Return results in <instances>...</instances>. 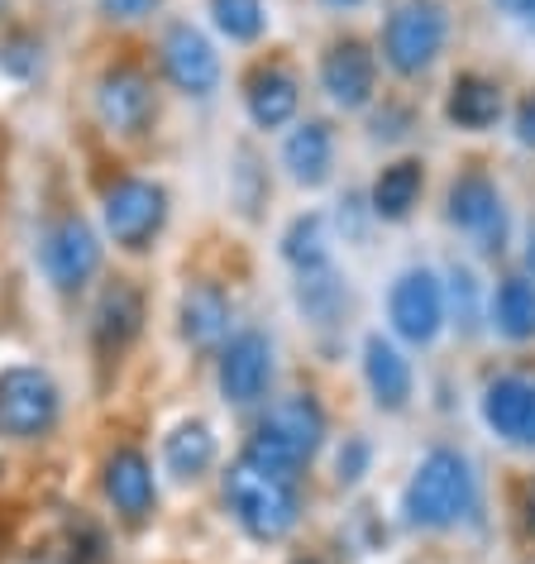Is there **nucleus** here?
I'll return each instance as SVG.
<instances>
[{"mask_svg":"<svg viewBox=\"0 0 535 564\" xmlns=\"http://www.w3.org/2000/svg\"><path fill=\"white\" fill-rule=\"evenodd\" d=\"M320 91L340 110H363L378 96V58L363 39H335L320 53Z\"/></svg>","mask_w":535,"mask_h":564,"instance_id":"15","label":"nucleus"},{"mask_svg":"<svg viewBox=\"0 0 535 564\" xmlns=\"http://www.w3.org/2000/svg\"><path fill=\"white\" fill-rule=\"evenodd\" d=\"M387 321L406 345H435L445 330V282L430 268H406L387 292Z\"/></svg>","mask_w":535,"mask_h":564,"instance_id":"13","label":"nucleus"},{"mask_svg":"<svg viewBox=\"0 0 535 564\" xmlns=\"http://www.w3.org/2000/svg\"><path fill=\"white\" fill-rule=\"evenodd\" d=\"M292 564H320L316 555H302V560H292Z\"/></svg>","mask_w":535,"mask_h":564,"instance_id":"37","label":"nucleus"},{"mask_svg":"<svg viewBox=\"0 0 535 564\" xmlns=\"http://www.w3.org/2000/svg\"><path fill=\"white\" fill-rule=\"evenodd\" d=\"M512 130H516L521 144L535 149V91L521 96V106H516V116H512Z\"/></svg>","mask_w":535,"mask_h":564,"instance_id":"33","label":"nucleus"},{"mask_svg":"<svg viewBox=\"0 0 535 564\" xmlns=\"http://www.w3.org/2000/svg\"><path fill=\"white\" fill-rule=\"evenodd\" d=\"M492 326L516 345L535 340V278L512 273L498 282V292H492Z\"/></svg>","mask_w":535,"mask_h":564,"instance_id":"25","label":"nucleus"},{"mask_svg":"<svg viewBox=\"0 0 535 564\" xmlns=\"http://www.w3.org/2000/svg\"><path fill=\"white\" fill-rule=\"evenodd\" d=\"M216 455H220L216 431H210L201 416H182L177 426L163 435V474L173 478L177 488L201 484V478L216 469Z\"/></svg>","mask_w":535,"mask_h":564,"instance_id":"20","label":"nucleus"},{"mask_svg":"<svg viewBox=\"0 0 535 564\" xmlns=\"http://www.w3.org/2000/svg\"><path fill=\"white\" fill-rule=\"evenodd\" d=\"M149 321V297L134 278H116L101 288V297L91 306V355L96 364H120L144 335Z\"/></svg>","mask_w":535,"mask_h":564,"instance_id":"11","label":"nucleus"},{"mask_svg":"<svg viewBox=\"0 0 535 564\" xmlns=\"http://www.w3.org/2000/svg\"><path fill=\"white\" fill-rule=\"evenodd\" d=\"M283 259L292 273H306V268H320L330 263V230H326V216H297L283 230Z\"/></svg>","mask_w":535,"mask_h":564,"instance_id":"26","label":"nucleus"},{"mask_svg":"<svg viewBox=\"0 0 535 564\" xmlns=\"http://www.w3.org/2000/svg\"><path fill=\"white\" fill-rule=\"evenodd\" d=\"M483 421L498 441L516 449H535V378L498 373L483 388Z\"/></svg>","mask_w":535,"mask_h":564,"instance_id":"17","label":"nucleus"},{"mask_svg":"<svg viewBox=\"0 0 535 564\" xmlns=\"http://www.w3.org/2000/svg\"><path fill=\"white\" fill-rule=\"evenodd\" d=\"M163 0H96V15L110 24H139L149 15H159Z\"/></svg>","mask_w":535,"mask_h":564,"instance_id":"32","label":"nucleus"},{"mask_svg":"<svg viewBox=\"0 0 535 564\" xmlns=\"http://www.w3.org/2000/svg\"><path fill=\"white\" fill-rule=\"evenodd\" d=\"M445 120L455 130H469V134H483L502 120V87L478 73H459L455 87L445 96Z\"/></svg>","mask_w":535,"mask_h":564,"instance_id":"22","label":"nucleus"},{"mask_svg":"<svg viewBox=\"0 0 535 564\" xmlns=\"http://www.w3.org/2000/svg\"><path fill=\"white\" fill-rule=\"evenodd\" d=\"M177 335L187 349L216 355L234 335V297L216 278H192L177 297Z\"/></svg>","mask_w":535,"mask_h":564,"instance_id":"14","label":"nucleus"},{"mask_svg":"<svg viewBox=\"0 0 535 564\" xmlns=\"http://www.w3.org/2000/svg\"><path fill=\"white\" fill-rule=\"evenodd\" d=\"M363 383H369L378 412H406V402H412V392H416L412 359H406L387 335H369V340H363Z\"/></svg>","mask_w":535,"mask_h":564,"instance_id":"19","label":"nucleus"},{"mask_svg":"<svg viewBox=\"0 0 535 564\" xmlns=\"http://www.w3.org/2000/svg\"><path fill=\"white\" fill-rule=\"evenodd\" d=\"M421 192H426V163L421 159H397L387 163L383 173H378L373 192H369V210L378 220H406L421 202Z\"/></svg>","mask_w":535,"mask_h":564,"instance_id":"24","label":"nucleus"},{"mask_svg":"<svg viewBox=\"0 0 535 564\" xmlns=\"http://www.w3.org/2000/svg\"><path fill=\"white\" fill-rule=\"evenodd\" d=\"M478 278L469 273V268H449V292H445V306H455V326H463V330H478V321H483V312H478Z\"/></svg>","mask_w":535,"mask_h":564,"instance_id":"30","label":"nucleus"},{"mask_svg":"<svg viewBox=\"0 0 535 564\" xmlns=\"http://www.w3.org/2000/svg\"><path fill=\"white\" fill-rule=\"evenodd\" d=\"M101 492L124 527H149L159 517V474H153V459L130 441L101 459Z\"/></svg>","mask_w":535,"mask_h":564,"instance_id":"9","label":"nucleus"},{"mask_svg":"<svg viewBox=\"0 0 535 564\" xmlns=\"http://www.w3.org/2000/svg\"><path fill=\"white\" fill-rule=\"evenodd\" d=\"M449 44V15L440 0H397L383 20V63L397 77H426Z\"/></svg>","mask_w":535,"mask_h":564,"instance_id":"6","label":"nucleus"},{"mask_svg":"<svg viewBox=\"0 0 535 564\" xmlns=\"http://www.w3.org/2000/svg\"><path fill=\"white\" fill-rule=\"evenodd\" d=\"M163 82L187 101H210L220 91V53L192 20H173L159 39Z\"/></svg>","mask_w":535,"mask_h":564,"instance_id":"8","label":"nucleus"},{"mask_svg":"<svg viewBox=\"0 0 535 564\" xmlns=\"http://www.w3.org/2000/svg\"><path fill=\"white\" fill-rule=\"evenodd\" d=\"M473 502H478L473 469H469V459L449 445L426 449L416 474L406 478V488H402V517H406V527H416V531L459 527V521L473 512Z\"/></svg>","mask_w":535,"mask_h":564,"instance_id":"2","label":"nucleus"},{"mask_svg":"<svg viewBox=\"0 0 535 564\" xmlns=\"http://www.w3.org/2000/svg\"><path fill=\"white\" fill-rule=\"evenodd\" d=\"M369 464H373V445L363 441V435H349V441L340 445V455H335V478L349 488L369 474Z\"/></svg>","mask_w":535,"mask_h":564,"instance_id":"31","label":"nucleus"},{"mask_svg":"<svg viewBox=\"0 0 535 564\" xmlns=\"http://www.w3.org/2000/svg\"><path fill=\"white\" fill-rule=\"evenodd\" d=\"M230 196H234V206H239V216H259V206L268 202V167L263 159L253 153L249 144H239L234 149V163H230Z\"/></svg>","mask_w":535,"mask_h":564,"instance_id":"28","label":"nucleus"},{"mask_svg":"<svg viewBox=\"0 0 535 564\" xmlns=\"http://www.w3.org/2000/svg\"><path fill=\"white\" fill-rule=\"evenodd\" d=\"M167 216H173V196L159 177L120 173L101 192V235L120 253H149L163 239Z\"/></svg>","mask_w":535,"mask_h":564,"instance_id":"3","label":"nucleus"},{"mask_svg":"<svg viewBox=\"0 0 535 564\" xmlns=\"http://www.w3.org/2000/svg\"><path fill=\"white\" fill-rule=\"evenodd\" d=\"M206 15L216 24V34L230 39V44H259L268 30L263 0H206Z\"/></svg>","mask_w":535,"mask_h":564,"instance_id":"27","label":"nucleus"},{"mask_svg":"<svg viewBox=\"0 0 535 564\" xmlns=\"http://www.w3.org/2000/svg\"><path fill=\"white\" fill-rule=\"evenodd\" d=\"M44 39H39L34 30H10L0 34V77L10 82H34L39 73H44Z\"/></svg>","mask_w":535,"mask_h":564,"instance_id":"29","label":"nucleus"},{"mask_svg":"<svg viewBox=\"0 0 535 564\" xmlns=\"http://www.w3.org/2000/svg\"><path fill=\"white\" fill-rule=\"evenodd\" d=\"M63 421V388L44 364H6L0 369V441L39 445Z\"/></svg>","mask_w":535,"mask_h":564,"instance_id":"5","label":"nucleus"},{"mask_svg":"<svg viewBox=\"0 0 535 564\" xmlns=\"http://www.w3.org/2000/svg\"><path fill=\"white\" fill-rule=\"evenodd\" d=\"M320 6H330V10H354V6H363V0H320Z\"/></svg>","mask_w":535,"mask_h":564,"instance_id":"36","label":"nucleus"},{"mask_svg":"<svg viewBox=\"0 0 535 564\" xmlns=\"http://www.w3.org/2000/svg\"><path fill=\"white\" fill-rule=\"evenodd\" d=\"M526 527L535 531V484L526 488Z\"/></svg>","mask_w":535,"mask_h":564,"instance_id":"35","label":"nucleus"},{"mask_svg":"<svg viewBox=\"0 0 535 564\" xmlns=\"http://www.w3.org/2000/svg\"><path fill=\"white\" fill-rule=\"evenodd\" d=\"M0 15H6V0H0Z\"/></svg>","mask_w":535,"mask_h":564,"instance_id":"38","label":"nucleus"},{"mask_svg":"<svg viewBox=\"0 0 535 564\" xmlns=\"http://www.w3.org/2000/svg\"><path fill=\"white\" fill-rule=\"evenodd\" d=\"M253 431L273 435V441L283 445L287 455L306 469V464H312V459L320 455V445H326L330 421H326V406L316 402V392H292V398H283V402L268 406L263 421H259Z\"/></svg>","mask_w":535,"mask_h":564,"instance_id":"16","label":"nucleus"},{"mask_svg":"<svg viewBox=\"0 0 535 564\" xmlns=\"http://www.w3.org/2000/svg\"><path fill=\"white\" fill-rule=\"evenodd\" d=\"M445 216L455 230H463L483 253H502L506 249V206H502V192L488 173H459L449 182V196H445Z\"/></svg>","mask_w":535,"mask_h":564,"instance_id":"12","label":"nucleus"},{"mask_svg":"<svg viewBox=\"0 0 535 564\" xmlns=\"http://www.w3.org/2000/svg\"><path fill=\"white\" fill-rule=\"evenodd\" d=\"M292 297H297L302 316L312 321V326H320V330L340 326L345 312H349V288H345V278H340V268H335V263H320V268H306V273H297Z\"/></svg>","mask_w":535,"mask_h":564,"instance_id":"23","label":"nucleus"},{"mask_svg":"<svg viewBox=\"0 0 535 564\" xmlns=\"http://www.w3.org/2000/svg\"><path fill=\"white\" fill-rule=\"evenodd\" d=\"M244 110L253 130H283L302 110V82L283 63H259L244 77Z\"/></svg>","mask_w":535,"mask_h":564,"instance_id":"18","label":"nucleus"},{"mask_svg":"<svg viewBox=\"0 0 535 564\" xmlns=\"http://www.w3.org/2000/svg\"><path fill=\"white\" fill-rule=\"evenodd\" d=\"M91 110L106 134L149 139L153 124H159V87H153V73L130 58L106 63L91 87Z\"/></svg>","mask_w":535,"mask_h":564,"instance_id":"7","label":"nucleus"},{"mask_svg":"<svg viewBox=\"0 0 535 564\" xmlns=\"http://www.w3.org/2000/svg\"><path fill=\"white\" fill-rule=\"evenodd\" d=\"M498 10H506L512 20H521L526 30H535V0H492Z\"/></svg>","mask_w":535,"mask_h":564,"instance_id":"34","label":"nucleus"},{"mask_svg":"<svg viewBox=\"0 0 535 564\" xmlns=\"http://www.w3.org/2000/svg\"><path fill=\"white\" fill-rule=\"evenodd\" d=\"M220 498H225V512L234 517V527L249 535L253 545H277L297 531L302 521V498H297V484L292 478H277L249 464L239 455L230 469L220 478Z\"/></svg>","mask_w":535,"mask_h":564,"instance_id":"1","label":"nucleus"},{"mask_svg":"<svg viewBox=\"0 0 535 564\" xmlns=\"http://www.w3.org/2000/svg\"><path fill=\"white\" fill-rule=\"evenodd\" d=\"M283 167L297 187H320L335 167V130L326 120H302L283 139Z\"/></svg>","mask_w":535,"mask_h":564,"instance_id":"21","label":"nucleus"},{"mask_svg":"<svg viewBox=\"0 0 535 564\" xmlns=\"http://www.w3.org/2000/svg\"><path fill=\"white\" fill-rule=\"evenodd\" d=\"M273 340L263 330H234L216 349V388L225 406H259L273 388Z\"/></svg>","mask_w":535,"mask_h":564,"instance_id":"10","label":"nucleus"},{"mask_svg":"<svg viewBox=\"0 0 535 564\" xmlns=\"http://www.w3.org/2000/svg\"><path fill=\"white\" fill-rule=\"evenodd\" d=\"M34 259H39L44 282L58 297H77V292L91 288L106 263L101 230H96L87 216H77V210H63V216H53L44 230H39Z\"/></svg>","mask_w":535,"mask_h":564,"instance_id":"4","label":"nucleus"},{"mask_svg":"<svg viewBox=\"0 0 535 564\" xmlns=\"http://www.w3.org/2000/svg\"><path fill=\"white\" fill-rule=\"evenodd\" d=\"M0 478H6V464H0Z\"/></svg>","mask_w":535,"mask_h":564,"instance_id":"39","label":"nucleus"}]
</instances>
